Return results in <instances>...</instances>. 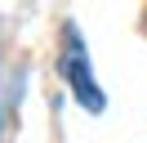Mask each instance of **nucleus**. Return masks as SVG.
I'll list each match as a JSON object with an SVG mask.
<instances>
[{
	"label": "nucleus",
	"instance_id": "obj_1",
	"mask_svg": "<svg viewBox=\"0 0 147 143\" xmlns=\"http://www.w3.org/2000/svg\"><path fill=\"white\" fill-rule=\"evenodd\" d=\"M63 72H67V80H71L76 98H80L89 112H102V94H98V85H94V72L85 67V54H80L76 31H67V58H63Z\"/></svg>",
	"mask_w": 147,
	"mask_h": 143
}]
</instances>
